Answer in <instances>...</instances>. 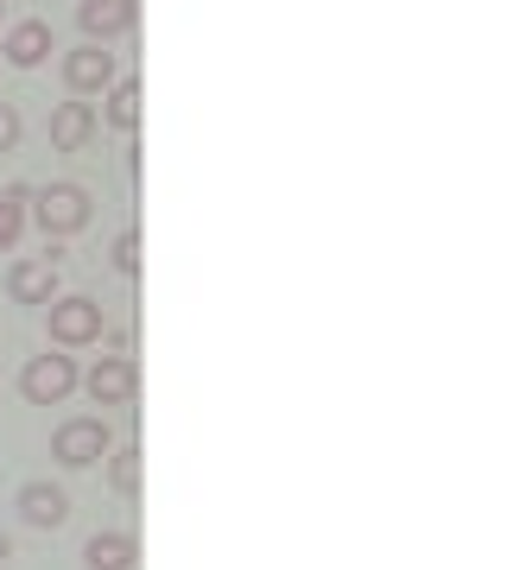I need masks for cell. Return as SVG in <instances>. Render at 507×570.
<instances>
[{"instance_id": "obj_13", "label": "cell", "mask_w": 507, "mask_h": 570, "mask_svg": "<svg viewBox=\"0 0 507 570\" xmlns=\"http://www.w3.org/2000/svg\"><path fill=\"white\" fill-rule=\"evenodd\" d=\"M26 204H32V190H26V184H7V190H0V254H13V247H20Z\"/></svg>"}, {"instance_id": "obj_17", "label": "cell", "mask_w": 507, "mask_h": 570, "mask_svg": "<svg viewBox=\"0 0 507 570\" xmlns=\"http://www.w3.org/2000/svg\"><path fill=\"white\" fill-rule=\"evenodd\" d=\"M13 140H20V108H13V102H0V153H7Z\"/></svg>"}, {"instance_id": "obj_3", "label": "cell", "mask_w": 507, "mask_h": 570, "mask_svg": "<svg viewBox=\"0 0 507 570\" xmlns=\"http://www.w3.org/2000/svg\"><path fill=\"white\" fill-rule=\"evenodd\" d=\"M51 343L58 348H89V343H101V330H108V317H101V305L96 298H82V292H58L51 298Z\"/></svg>"}, {"instance_id": "obj_7", "label": "cell", "mask_w": 507, "mask_h": 570, "mask_svg": "<svg viewBox=\"0 0 507 570\" xmlns=\"http://www.w3.org/2000/svg\"><path fill=\"white\" fill-rule=\"evenodd\" d=\"M82 387H89L96 406H127L140 381H134V362H127V355H101L96 367H82Z\"/></svg>"}, {"instance_id": "obj_1", "label": "cell", "mask_w": 507, "mask_h": 570, "mask_svg": "<svg viewBox=\"0 0 507 570\" xmlns=\"http://www.w3.org/2000/svg\"><path fill=\"white\" fill-rule=\"evenodd\" d=\"M77 387H82V367L70 362V348H45V355H32V362L20 367V393L32 406H58V400H70Z\"/></svg>"}, {"instance_id": "obj_12", "label": "cell", "mask_w": 507, "mask_h": 570, "mask_svg": "<svg viewBox=\"0 0 507 570\" xmlns=\"http://www.w3.org/2000/svg\"><path fill=\"white\" fill-rule=\"evenodd\" d=\"M82 564L89 570H134V539L127 532H96L82 546Z\"/></svg>"}, {"instance_id": "obj_16", "label": "cell", "mask_w": 507, "mask_h": 570, "mask_svg": "<svg viewBox=\"0 0 507 570\" xmlns=\"http://www.w3.org/2000/svg\"><path fill=\"white\" fill-rule=\"evenodd\" d=\"M115 273H127V279L140 273V235H121L115 242Z\"/></svg>"}, {"instance_id": "obj_14", "label": "cell", "mask_w": 507, "mask_h": 570, "mask_svg": "<svg viewBox=\"0 0 507 570\" xmlns=\"http://www.w3.org/2000/svg\"><path fill=\"white\" fill-rule=\"evenodd\" d=\"M108 127H115V134H134V127H140V82L134 77L108 82Z\"/></svg>"}, {"instance_id": "obj_9", "label": "cell", "mask_w": 507, "mask_h": 570, "mask_svg": "<svg viewBox=\"0 0 507 570\" xmlns=\"http://www.w3.org/2000/svg\"><path fill=\"white\" fill-rule=\"evenodd\" d=\"M134 0H82L77 7V26H82V39H96V45H108V39H121V32H134Z\"/></svg>"}, {"instance_id": "obj_4", "label": "cell", "mask_w": 507, "mask_h": 570, "mask_svg": "<svg viewBox=\"0 0 507 570\" xmlns=\"http://www.w3.org/2000/svg\"><path fill=\"white\" fill-rule=\"evenodd\" d=\"M64 89H70V96H82V102H89V96H108V82L121 77V63L108 58V45H96V39H82L77 51H64Z\"/></svg>"}, {"instance_id": "obj_2", "label": "cell", "mask_w": 507, "mask_h": 570, "mask_svg": "<svg viewBox=\"0 0 507 570\" xmlns=\"http://www.w3.org/2000/svg\"><path fill=\"white\" fill-rule=\"evenodd\" d=\"M32 216H39V228L45 235H82L89 228V216H96V204H89V190L82 184H45V190H32Z\"/></svg>"}, {"instance_id": "obj_6", "label": "cell", "mask_w": 507, "mask_h": 570, "mask_svg": "<svg viewBox=\"0 0 507 570\" xmlns=\"http://www.w3.org/2000/svg\"><path fill=\"white\" fill-rule=\"evenodd\" d=\"M51 58V20H13L0 32V63H13V70H39Z\"/></svg>"}, {"instance_id": "obj_18", "label": "cell", "mask_w": 507, "mask_h": 570, "mask_svg": "<svg viewBox=\"0 0 507 570\" xmlns=\"http://www.w3.org/2000/svg\"><path fill=\"white\" fill-rule=\"evenodd\" d=\"M7 558H13V539H7V532H0V564H7Z\"/></svg>"}, {"instance_id": "obj_11", "label": "cell", "mask_w": 507, "mask_h": 570, "mask_svg": "<svg viewBox=\"0 0 507 570\" xmlns=\"http://www.w3.org/2000/svg\"><path fill=\"white\" fill-rule=\"evenodd\" d=\"M7 298L13 305H51L58 298V266L51 261H20L7 273Z\"/></svg>"}, {"instance_id": "obj_10", "label": "cell", "mask_w": 507, "mask_h": 570, "mask_svg": "<svg viewBox=\"0 0 507 570\" xmlns=\"http://www.w3.org/2000/svg\"><path fill=\"white\" fill-rule=\"evenodd\" d=\"M20 520L39 532H58L64 520H70V494L58 489V482H26L20 489Z\"/></svg>"}, {"instance_id": "obj_15", "label": "cell", "mask_w": 507, "mask_h": 570, "mask_svg": "<svg viewBox=\"0 0 507 570\" xmlns=\"http://www.w3.org/2000/svg\"><path fill=\"white\" fill-rule=\"evenodd\" d=\"M108 489L115 494H140V450H108Z\"/></svg>"}, {"instance_id": "obj_19", "label": "cell", "mask_w": 507, "mask_h": 570, "mask_svg": "<svg viewBox=\"0 0 507 570\" xmlns=\"http://www.w3.org/2000/svg\"><path fill=\"white\" fill-rule=\"evenodd\" d=\"M0 20H7V0H0Z\"/></svg>"}, {"instance_id": "obj_8", "label": "cell", "mask_w": 507, "mask_h": 570, "mask_svg": "<svg viewBox=\"0 0 507 570\" xmlns=\"http://www.w3.org/2000/svg\"><path fill=\"white\" fill-rule=\"evenodd\" d=\"M96 127H101V115L82 102V96L51 108V146H58V153H82V146L96 140Z\"/></svg>"}, {"instance_id": "obj_5", "label": "cell", "mask_w": 507, "mask_h": 570, "mask_svg": "<svg viewBox=\"0 0 507 570\" xmlns=\"http://www.w3.org/2000/svg\"><path fill=\"white\" fill-rule=\"evenodd\" d=\"M115 450V425H101V419H70V425H58V438H51V456H58L64 469H89L101 463Z\"/></svg>"}]
</instances>
